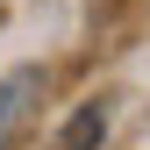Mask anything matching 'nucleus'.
<instances>
[{
	"instance_id": "nucleus-1",
	"label": "nucleus",
	"mask_w": 150,
	"mask_h": 150,
	"mask_svg": "<svg viewBox=\"0 0 150 150\" xmlns=\"http://www.w3.org/2000/svg\"><path fill=\"white\" fill-rule=\"evenodd\" d=\"M29 93H36V71H14V79L0 86V143H7V129H14V115L29 107Z\"/></svg>"
},
{
	"instance_id": "nucleus-2",
	"label": "nucleus",
	"mask_w": 150,
	"mask_h": 150,
	"mask_svg": "<svg viewBox=\"0 0 150 150\" xmlns=\"http://www.w3.org/2000/svg\"><path fill=\"white\" fill-rule=\"evenodd\" d=\"M100 129H107V115H100V107H86V115L64 129V150H86V143H100Z\"/></svg>"
}]
</instances>
